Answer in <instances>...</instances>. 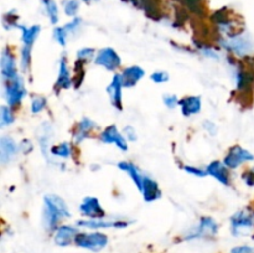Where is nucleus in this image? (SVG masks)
I'll list each match as a JSON object with an SVG mask.
<instances>
[{
  "label": "nucleus",
  "instance_id": "nucleus-22",
  "mask_svg": "<svg viewBox=\"0 0 254 253\" xmlns=\"http://www.w3.org/2000/svg\"><path fill=\"white\" fill-rule=\"evenodd\" d=\"M97 128V124L94 123L92 119L89 118H83L76 126V131H74V143L81 144L82 141L86 140L89 136V133H91L93 129Z\"/></svg>",
  "mask_w": 254,
  "mask_h": 253
},
{
  "label": "nucleus",
  "instance_id": "nucleus-27",
  "mask_svg": "<svg viewBox=\"0 0 254 253\" xmlns=\"http://www.w3.org/2000/svg\"><path fill=\"white\" fill-rule=\"evenodd\" d=\"M50 153L54 156H56V158H69V156H71V144L67 143V141H64V143L59 144V145L52 146Z\"/></svg>",
  "mask_w": 254,
  "mask_h": 253
},
{
  "label": "nucleus",
  "instance_id": "nucleus-8",
  "mask_svg": "<svg viewBox=\"0 0 254 253\" xmlns=\"http://www.w3.org/2000/svg\"><path fill=\"white\" fill-rule=\"evenodd\" d=\"M252 160H254V155L251 151L246 150V149H243L240 145H235L230 149L227 155L225 156L223 164L228 169H237L241 164Z\"/></svg>",
  "mask_w": 254,
  "mask_h": 253
},
{
  "label": "nucleus",
  "instance_id": "nucleus-11",
  "mask_svg": "<svg viewBox=\"0 0 254 253\" xmlns=\"http://www.w3.org/2000/svg\"><path fill=\"white\" fill-rule=\"evenodd\" d=\"M77 235H78V230L76 227L69 225H62L55 230L54 241L60 247H66L74 242Z\"/></svg>",
  "mask_w": 254,
  "mask_h": 253
},
{
  "label": "nucleus",
  "instance_id": "nucleus-34",
  "mask_svg": "<svg viewBox=\"0 0 254 253\" xmlns=\"http://www.w3.org/2000/svg\"><path fill=\"white\" fill-rule=\"evenodd\" d=\"M94 49H92V47H83V49L78 50L77 51V60L78 61H89L91 59H94Z\"/></svg>",
  "mask_w": 254,
  "mask_h": 253
},
{
  "label": "nucleus",
  "instance_id": "nucleus-44",
  "mask_svg": "<svg viewBox=\"0 0 254 253\" xmlns=\"http://www.w3.org/2000/svg\"><path fill=\"white\" fill-rule=\"evenodd\" d=\"M82 1H84V2H87V4H89V2H92V1H98V0H82Z\"/></svg>",
  "mask_w": 254,
  "mask_h": 253
},
{
  "label": "nucleus",
  "instance_id": "nucleus-12",
  "mask_svg": "<svg viewBox=\"0 0 254 253\" xmlns=\"http://www.w3.org/2000/svg\"><path fill=\"white\" fill-rule=\"evenodd\" d=\"M99 139H101V141H103L104 144H116L117 148H119L121 150H128V144H127L126 138L119 133L116 126H107V128L101 133Z\"/></svg>",
  "mask_w": 254,
  "mask_h": 253
},
{
  "label": "nucleus",
  "instance_id": "nucleus-26",
  "mask_svg": "<svg viewBox=\"0 0 254 253\" xmlns=\"http://www.w3.org/2000/svg\"><path fill=\"white\" fill-rule=\"evenodd\" d=\"M42 4H44L45 11L49 16L50 22L54 25L57 24V21H59V7H57L55 0H42Z\"/></svg>",
  "mask_w": 254,
  "mask_h": 253
},
{
  "label": "nucleus",
  "instance_id": "nucleus-3",
  "mask_svg": "<svg viewBox=\"0 0 254 253\" xmlns=\"http://www.w3.org/2000/svg\"><path fill=\"white\" fill-rule=\"evenodd\" d=\"M108 236L102 232H82L74 240L78 247L86 248L92 252H99L108 245Z\"/></svg>",
  "mask_w": 254,
  "mask_h": 253
},
{
  "label": "nucleus",
  "instance_id": "nucleus-23",
  "mask_svg": "<svg viewBox=\"0 0 254 253\" xmlns=\"http://www.w3.org/2000/svg\"><path fill=\"white\" fill-rule=\"evenodd\" d=\"M118 168L121 170L126 171V173L129 174L133 181L135 183V185L138 186L139 190H143V181H144V176L141 175V173L139 171V169L134 165L133 163L130 161H119L118 163Z\"/></svg>",
  "mask_w": 254,
  "mask_h": 253
},
{
  "label": "nucleus",
  "instance_id": "nucleus-20",
  "mask_svg": "<svg viewBox=\"0 0 254 253\" xmlns=\"http://www.w3.org/2000/svg\"><path fill=\"white\" fill-rule=\"evenodd\" d=\"M52 135H54L52 126L49 122H44V123L39 126V130H37V139H39L40 148H41L42 154H44L45 156H47V150H51V149H50V143H51Z\"/></svg>",
  "mask_w": 254,
  "mask_h": 253
},
{
  "label": "nucleus",
  "instance_id": "nucleus-37",
  "mask_svg": "<svg viewBox=\"0 0 254 253\" xmlns=\"http://www.w3.org/2000/svg\"><path fill=\"white\" fill-rule=\"evenodd\" d=\"M184 170H185L186 173L191 174V175H193V176H198V178H203V176L207 175V171H206V170H202V169L197 168V166L186 165V166H184Z\"/></svg>",
  "mask_w": 254,
  "mask_h": 253
},
{
  "label": "nucleus",
  "instance_id": "nucleus-35",
  "mask_svg": "<svg viewBox=\"0 0 254 253\" xmlns=\"http://www.w3.org/2000/svg\"><path fill=\"white\" fill-rule=\"evenodd\" d=\"M179 101H180V99H179L178 96H175V94H164L163 96V102L168 108H175L179 104Z\"/></svg>",
  "mask_w": 254,
  "mask_h": 253
},
{
  "label": "nucleus",
  "instance_id": "nucleus-19",
  "mask_svg": "<svg viewBox=\"0 0 254 253\" xmlns=\"http://www.w3.org/2000/svg\"><path fill=\"white\" fill-rule=\"evenodd\" d=\"M72 86H73V77H71V73H69V68L66 59L62 57L59 63V76H57L56 88L68 89Z\"/></svg>",
  "mask_w": 254,
  "mask_h": 253
},
{
  "label": "nucleus",
  "instance_id": "nucleus-2",
  "mask_svg": "<svg viewBox=\"0 0 254 253\" xmlns=\"http://www.w3.org/2000/svg\"><path fill=\"white\" fill-rule=\"evenodd\" d=\"M220 44L226 50L240 57L250 56L254 52V40L246 32L225 37V39L220 40Z\"/></svg>",
  "mask_w": 254,
  "mask_h": 253
},
{
  "label": "nucleus",
  "instance_id": "nucleus-17",
  "mask_svg": "<svg viewBox=\"0 0 254 253\" xmlns=\"http://www.w3.org/2000/svg\"><path fill=\"white\" fill-rule=\"evenodd\" d=\"M179 106L181 108V113L185 117L193 116L201 112L202 108V101L200 96H190L179 101Z\"/></svg>",
  "mask_w": 254,
  "mask_h": 253
},
{
  "label": "nucleus",
  "instance_id": "nucleus-32",
  "mask_svg": "<svg viewBox=\"0 0 254 253\" xmlns=\"http://www.w3.org/2000/svg\"><path fill=\"white\" fill-rule=\"evenodd\" d=\"M17 15L15 14V11H9L7 14L4 15L2 17V24H4L5 29H12V27H17L19 24H17Z\"/></svg>",
  "mask_w": 254,
  "mask_h": 253
},
{
  "label": "nucleus",
  "instance_id": "nucleus-28",
  "mask_svg": "<svg viewBox=\"0 0 254 253\" xmlns=\"http://www.w3.org/2000/svg\"><path fill=\"white\" fill-rule=\"evenodd\" d=\"M15 117L12 114L11 107L7 106H2L0 108V126L1 128H5L6 126H10V124L14 123Z\"/></svg>",
  "mask_w": 254,
  "mask_h": 253
},
{
  "label": "nucleus",
  "instance_id": "nucleus-15",
  "mask_svg": "<svg viewBox=\"0 0 254 253\" xmlns=\"http://www.w3.org/2000/svg\"><path fill=\"white\" fill-rule=\"evenodd\" d=\"M77 226L91 230H99V228H126L129 226L127 221H103V220H81L77 221Z\"/></svg>",
  "mask_w": 254,
  "mask_h": 253
},
{
  "label": "nucleus",
  "instance_id": "nucleus-42",
  "mask_svg": "<svg viewBox=\"0 0 254 253\" xmlns=\"http://www.w3.org/2000/svg\"><path fill=\"white\" fill-rule=\"evenodd\" d=\"M242 178L248 186H254V168L251 169L247 173L243 174Z\"/></svg>",
  "mask_w": 254,
  "mask_h": 253
},
{
  "label": "nucleus",
  "instance_id": "nucleus-5",
  "mask_svg": "<svg viewBox=\"0 0 254 253\" xmlns=\"http://www.w3.org/2000/svg\"><path fill=\"white\" fill-rule=\"evenodd\" d=\"M218 232V223L212 217H202L197 226L185 233L184 240L191 241L202 237H215Z\"/></svg>",
  "mask_w": 254,
  "mask_h": 253
},
{
  "label": "nucleus",
  "instance_id": "nucleus-31",
  "mask_svg": "<svg viewBox=\"0 0 254 253\" xmlns=\"http://www.w3.org/2000/svg\"><path fill=\"white\" fill-rule=\"evenodd\" d=\"M68 34L69 32L67 31L66 27H55L54 29V37L57 42H59L61 46H66L67 44V39H68Z\"/></svg>",
  "mask_w": 254,
  "mask_h": 253
},
{
  "label": "nucleus",
  "instance_id": "nucleus-36",
  "mask_svg": "<svg viewBox=\"0 0 254 253\" xmlns=\"http://www.w3.org/2000/svg\"><path fill=\"white\" fill-rule=\"evenodd\" d=\"M150 79L155 83H165L169 81V74L165 71H156L151 73Z\"/></svg>",
  "mask_w": 254,
  "mask_h": 253
},
{
  "label": "nucleus",
  "instance_id": "nucleus-43",
  "mask_svg": "<svg viewBox=\"0 0 254 253\" xmlns=\"http://www.w3.org/2000/svg\"><path fill=\"white\" fill-rule=\"evenodd\" d=\"M20 150H21L24 154H27L29 151H31L32 150L31 141H30L29 139H25V140H22L21 143H20Z\"/></svg>",
  "mask_w": 254,
  "mask_h": 253
},
{
  "label": "nucleus",
  "instance_id": "nucleus-4",
  "mask_svg": "<svg viewBox=\"0 0 254 253\" xmlns=\"http://www.w3.org/2000/svg\"><path fill=\"white\" fill-rule=\"evenodd\" d=\"M231 232L233 236H246L254 227V212L240 210L231 217Z\"/></svg>",
  "mask_w": 254,
  "mask_h": 253
},
{
  "label": "nucleus",
  "instance_id": "nucleus-33",
  "mask_svg": "<svg viewBox=\"0 0 254 253\" xmlns=\"http://www.w3.org/2000/svg\"><path fill=\"white\" fill-rule=\"evenodd\" d=\"M46 98L45 97H35L34 99H32L31 102V112L32 113H40V112H42L45 109V107H46Z\"/></svg>",
  "mask_w": 254,
  "mask_h": 253
},
{
  "label": "nucleus",
  "instance_id": "nucleus-21",
  "mask_svg": "<svg viewBox=\"0 0 254 253\" xmlns=\"http://www.w3.org/2000/svg\"><path fill=\"white\" fill-rule=\"evenodd\" d=\"M141 192H143L144 200L146 202H153V201H156L158 198L161 197V191L159 189V184L154 179H151L150 176H144Z\"/></svg>",
  "mask_w": 254,
  "mask_h": 253
},
{
  "label": "nucleus",
  "instance_id": "nucleus-1",
  "mask_svg": "<svg viewBox=\"0 0 254 253\" xmlns=\"http://www.w3.org/2000/svg\"><path fill=\"white\" fill-rule=\"evenodd\" d=\"M71 217L67 203L64 198L56 195H46L44 197V210H42V223L49 232L56 230L57 225L64 218Z\"/></svg>",
  "mask_w": 254,
  "mask_h": 253
},
{
  "label": "nucleus",
  "instance_id": "nucleus-41",
  "mask_svg": "<svg viewBox=\"0 0 254 253\" xmlns=\"http://www.w3.org/2000/svg\"><path fill=\"white\" fill-rule=\"evenodd\" d=\"M203 128H205V130H207L208 134L212 136L216 135V133H217V126L211 121L203 122Z\"/></svg>",
  "mask_w": 254,
  "mask_h": 253
},
{
  "label": "nucleus",
  "instance_id": "nucleus-29",
  "mask_svg": "<svg viewBox=\"0 0 254 253\" xmlns=\"http://www.w3.org/2000/svg\"><path fill=\"white\" fill-rule=\"evenodd\" d=\"M31 49L30 46H22L21 52H20V64H21L22 71H27L30 67V62H31Z\"/></svg>",
  "mask_w": 254,
  "mask_h": 253
},
{
  "label": "nucleus",
  "instance_id": "nucleus-30",
  "mask_svg": "<svg viewBox=\"0 0 254 253\" xmlns=\"http://www.w3.org/2000/svg\"><path fill=\"white\" fill-rule=\"evenodd\" d=\"M64 10L67 16H76L79 10V1L78 0H66L64 2Z\"/></svg>",
  "mask_w": 254,
  "mask_h": 253
},
{
  "label": "nucleus",
  "instance_id": "nucleus-10",
  "mask_svg": "<svg viewBox=\"0 0 254 253\" xmlns=\"http://www.w3.org/2000/svg\"><path fill=\"white\" fill-rule=\"evenodd\" d=\"M79 212L84 217L91 218V220H102L106 216V212L102 208L98 198L92 197V196H88L82 201V203L79 205Z\"/></svg>",
  "mask_w": 254,
  "mask_h": 253
},
{
  "label": "nucleus",
  "instance_id": "nucleus-16",
  "mask_svg": "<svg viewBox=\"0 0 254 253\" xmlns=\"http://www.w3.org/2000/svg\"><path fill=\"white\" fill-rule=\"evenodd\" d=\"M122 81H123V86L127 88H131L135 86L139 81L143 79L145 76V71L141 68L140 66H130L127 67L122 72Z\"/></svg>",
  "mask_w": 254,
  "mask_h": 253
},
{
  "label": "nucleus",
  "instance_id": "nucleus-9",
  "mask_svg": "<svg viewBox=\"0 0 254 253\" xmlns=\"http://www.w3.org/2000/svg\"><path fill=\"white\" fill-rule=\"evenodd\" d=\"M0 67H1L2 83L12 81V79L19 77V73H17V69H16V61H15L14 55L10 52L9 49H4L1 51Z\"/></svg>",
  "mask_w": 254,
  "mask_h": 253
},
{
  "label": "nucleus",
  "instance_id": "nucleus-7",
  "mask_svg": "<svg viewBox=\"0 0 254 253\" xmlns=\"http://www.w3.org/2000/svg\"><path fill=\"white\" fill-rule=\"evenodd\" d=\"M94 63L97 66L104 67L108 71H116L122 64V60L116 50L112 47H104L97 52L96 57H94Z\"/></svg>",
  "mask_w": 254,
  "mask_h": 253
},
{
  "label": "nucleus",
  "instance_id": "nucleus-13",
  "mask_svg": "<svg viewBox=\"0 0 254 253\" xmlns=\"http://www.w3.org/2000/svg\"><path fill=\"white\" fill-rule=\"evenodd\" d=\"M19 150L20 146H17L14 139L10 136H2L0 139V163L2 165H6L15 158Z\"/></svg>",
  "mask_w": 254,
  "mask_h": 253
},
{
  "label": "nucleus",
  "instance_id": "nucleus-24",
  "mask_svg": "<svg viewBox=\"0 0 254 253\" xmlns=\"http://www.w3.org/2000/svg\"><path fill=\"white\" fill-rule=\"evenodd\" d=\"M17 29H20L22 31V44H24L25 46L30 47H32L34 42L36 41L37 36H39L40 32H41V26H39V25H32V26L30 27L24 26V25H19Z\"/></svg>",
  "mask_w": 254,
  "mask_h": 253
},
{
  "label": "nucleus",
  "instance_id": "nucleus-6",
  "mask_svg": "<svg viewBox=\"0 0 254 253\" xmlns=\"http://www.w3.org/2000/svg\"><path fill=\"white\" fill-rule=\"evenodd\" d=\"M4 92H5V99H6L7 104L11 108H15L21 103L24 97L26 96V88H25L24 79L21 77L12 79V81L5 82L4 83Z\"/></svg>",
  "mask_w": 254,
  "mask_h": 253
},
{
  "label": "nucleus",
  "instance_id": "nucleus-45",
  "mask_svg": "<svg viewBox=\"0 0 254 253\" xmlns=\"http://www.w3.org/2000/svg\"><path fill=\"white\" fill-rule=\"evenodd\" d=\"M130 1H134V0H130Z\"/></svg>",
  "mask_w": 254,
  "mask_h": 253
},
{
  "label": "nucleus",
  "instance_id": "nucleus-40",
  "mask_svg": "<svg viewBox=\"0 0 254 253\" xmlns=\"http://www.w3.org/2000/svg\"><path fill=\"white\" fill-rule=\"evenodd\" d=\"M231 253H254V247L252 246H236L231 250Z\"/></svg>",
  "mask_w": 254,
  "mask_h": 253
},
{
  "label": "nucleus",
  "instance_id": "nucleus-25",
  "mask_svg": "<svg viewBox=\"0 0 254 253\" xmlns=\"http://www.w3.org/2000/svg\"><path fill=\"white\" fill-rule=\"evenodd\" d=\"M252 82H253L252 73H250V72L245 71V69L242 68H237V73H236V84H237V89H240V91H245V89L250 88Z\"/></svg>",
  "mask_w": 254,
  "mask_h": 253
},
{
  "label": "nucleus",
  "instance_id": "nucleus-39",
  "mask_svg": "<svg viewBox=\"0 0 254 253\" xmlns=\"http://www.w3.org/2000/svg\"><path fill=\"white\" fill-rule=\"evenodd\" d=\"M123 134L124 136H127V139H128L129 141H135L136 139H138L135 129H134L131 126H127L126 128L123 129Z\"/></svg>",
  "mask_w": 254,
  "mask_h": 253
},
{
  "label": "nucleus",
  "instance_id": "nucleus-14",
  "mask_svg": "<svg viewBox=\"0 0 254 253\" xmlns=\"http://www.w3.org/2000/svg\"><path fill=\"white\" fill-rule=\"evenodd\" d=\"M123 81H122V74H114L113 79L107 87V93L111 98L112 104L114 108L122 111V89H123Z\"/></svg>",
  "mask_w": 254,
  "mask_h": 253
},
{
  "label": "nucleus",
  "instance_id": "nucleus-38",
  "mask_svg": "<svg viewBox=\"0 0 254 253\" xmlns=\"http://www.w3.org/2000/svg\"><path fill=\"white\" fill-rule=\"evenodd\" d=\"M81 24H82L81 17H73V20H72V21H69L67 25H64V27H66L67 31L71 34V32H76L77 30L81 27Z\"/></svg>",
  "mask_w": 254,
  "mask_h": 253
},
{
  "label": "nucleus",
  "instance_id": "nucleus-18",
  "mask_svg": "<svg viewBox=\"0 0 254 253\" xmlns=\"http://www.w3.org/2000/svg\"><path fill=\"white\" fill-rule=\"evenodd\" d=\"M207 175L213 176L217 181H220L223 185H228L230 184V173H228V168L221 161L215 160L210 163L206 168Z\"/></svg>",
  "mask_w": 254,
  "mask_h": 253
}]
</instances>
